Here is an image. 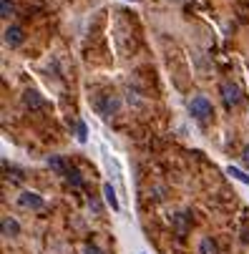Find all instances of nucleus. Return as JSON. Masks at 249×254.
I'll list each match as a JSON object with an SVG mask.
<instances>
[{
    "mask_svg": "<svg viewBox=\"0 0 249 254\" xmlns=\"http://www.w3.org/2000/svg\"><path fill=\"white\" fill-rule=\"evenodd\" d=\"M189 111H191V116H194L196 121H206L214 108H211V101H209L206 96H196V98L189 103Z\"/></svg>",
    "mask_w": 249,
    "mask_h": 254,
    "instance_id": "nucleus-1",
    "label": "nucleus"
},
{
    "mask_svg": "<svg viewBox=\"0 0 249 254\" xmlns=\"http://www.w3.org/2000/svg\"><path fill=\"white\" fill-rule=\"evenodd\" d=\"M219 91H222L227 106H239V101H242V91H239V86H234L232 81H224Z\"/></svg>",
    "mask_w": 249,
    "mask_h": 254,
    "instance_id": "nucleus-2",
    "label": "nucleus"
},
{
    "mask_svg": "<svg viewBox=\"0 0 249 254\" xmlns=\"http://www.w3.org/2000/svg\"><path fill=\"white\" fill-rule=\"evenodd\" d=\"M18 204H20L23 209H33V211H38V209L46 206V201H43L38 194H33V191H23V194L18 196Z\"/></svg>",
    "mask_w": 249,
    "mask_h": 254,
    "instance_id": "nucleus-3",
    "label": "nucleus"
},
{
    "mask_svg": "<svg viewBox=\"0 0 249 254\" xmlns=\"http://www.w3.org/2000/svg\"><path fill=\"white\" fill-rule=\"evenodd\" d=\"M23 103L30 108V111H38V108H43V106H46V101L41 98V93H38V91H25V93H23Z\"/></svg>",
    "mask_w": 249,
    "mask_h": 254,
    "instance_id": "nucleus-4",
    "label": "nucleus"
},
{
    "mask_svg": "<svg viewBox=\"0 0 249 254\" xmlns=\"http://www.w3.org/2000/svg\"><path fill=\"white\" fill-rule=\"evenodd\" d=\"M5 43L10 46V48H15V46H20L23 43V30L18 28V25H10V28H5Z\"/></svg>",
    "mask_w": 249,
    "mask_h": 254,
    "instance_id": "nucleus-5",
    "label": "nucleus"
},
{
    "mask_svg": "<svg viewBox=\"0 0 249 254\" xmlns=\"http://www.w3.org/2000/svg\"><path fill=\"white\" fill-rule=\"evenodd\" d=\"M20 227L13 216H3V237H18Z\"/></svg>",
    "mask_w": 249,
    "mask_h": 254,
    "instance_id": "nucleus-6",
    "label": "nucleus"
},
{
    "mask_svg": "<svg viewBox=\"0 0 249 254\" xmlns=\"http://www.w3.org/2000/svg\"><path fill=\"white\" fill-rule=\"evenodd\" d=\"M103 196H106V204H109L114 211H119L121 206H119V199H116V191H114V187L111 184H103Z\"/></svg>",
    "mask_w": 249,
    "mask_h": 254,
    "instance_id": "nucleus-7",
    "label": "nucleus"
},
{
    "mask_svg": "<svg viewBox=\"0 0 249 254\" xmlns=\"http://www.w3.org/2000/svg\"><path fill=\"white\" fill-rule=\"evenodd\" d=\"M48 166H51L53 171H58V174H63V176H65V174L70 171V169L65 166V161H63V156H48Z\"/></svg>",
    "mask_w": 249,
    "mask_h": 254,
    "instance_id": "nucleus-8",
    "label": "nucleus"
},
{
    "mask_svg": "<svg viewBox=\"0 0 249 254\" xmlns=\"http://www.w3.org/2000/svg\"><path fill=\"white\" fill-rule=\"evenodd\" d=\"M199 254H217V244L211 242V237H204L199 242Z\"/></svg>",
    "mask_w": 249,
    "mask_h": 254,
    "instance_id": "nucleus-9",
    "label": "nucleus"
},
{
    "mask_svg": "<svg viewBox=\"0 0 249 254\" xmlns=\"http://www.w3.org/2000/svg\"><path fill=\"white\" fill-rule=\"evenodd\" d=\"M174 227H176V232H187V227H189V216L187 214H176L174 216Z\"/></svg>",
    "mask_w": 249,
    "mask_h": 254,
    "instance_id": "nucleus-10",
    "label": "nucleus"
},
{
    "mask_svg": "<svg viewBox=\"0 0 249 254\" xmlns=\"http://www.w3.org/2000/svg\"><path fill=\"white\" fill-rule=\"evenodd\" d=\"M65 179H68V184H73L76 189H81V187H83V179H81V174H78L76 169H70V171L65 174Z\"/></svg>",
    "mask_w": 249,
    "mask_h": 254,
    "instance_id": "nucleus-11",
    "label": "nucleus"
},
{
    "mask_svg": "<svg viewBox=\"0 0 249 254\" xmlns=\"http://www.w3.org/2000/svg\"><path fill=\"white\" fill-rule=\"evenodd\" d=\"M227 174H229V176H234L237 181H242V184H249V176H247L244 171H239L237 166H229V169H227Z\"/></svg>",
    "mask_w": 249,
    "mask_h": 254,
    "instance_id": "nucleus-12",
    "label": "nucleus"
},
{
    "mask_svg": "<svg viewBox=\"0 0 249 254\" xmlns=\"http://www.w3.org/2000/svg\"><path fill=\"white\" fill-rule=\"evenodd\" d=\"M10 13H13V3H10V0H0V15L10 18Z\"/></svg>",
    "mask_w": 249,
    "mask_h": 254,
    "instance_id": "nucleus-13",
    "label": "nucleus"
},
{
    "mask_svg": "<svg viewBox=\"0 0 249 254\" xmlns=\"http://www.w3.org/2000/svg\"><path fill=\"white\" fill-rule=\"evenodd\" d=\"M76 128H78V141H86V138H88V131H86V124H83V121H78V126H76Z\"/></svg>",
    "mask_w": 249,
    "mask_h": 254,
    "instance_id": "nucleus-14",
    "label": "nucleus"
},
{
    "mask_svg": "<svg viewBox=\"0 0 249 254\" xmlns=\"http://www.w3.org/2000/svg\"><path fill=\"white\" fill-rule=\"evenodd\" d=\"M86 254H103V252H101L96 244H88V247H86Z\"/></svg>",
    "mask_w": 249,
    "mask_h": 254,
    "instance_id": "nucleus-15",
    "label": "nucleus"
},
{
    "mask_svg": "<svg viewBox=\"0 0 249 254\" xmlns=\"http://www.w3.org/2000/svg\"><path fill=\"white\" fill-rule=\"evenodd\" d=\"M242 159H244V164H247V166H249V146H247V149H244V154H242Z\"/></svg>",
    "mask_w": 249,
    "mask_h": 254,
    "instance_id": "nucleus-16",
    "label": "nucleus"
}]
</instances>
